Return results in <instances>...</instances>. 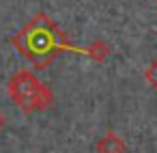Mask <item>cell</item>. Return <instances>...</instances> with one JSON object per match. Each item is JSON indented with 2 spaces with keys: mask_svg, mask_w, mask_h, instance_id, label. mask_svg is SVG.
Returning <instances> with one entry per match:
<instances>
[{
  "mask_svg": "<svg viewBox=\"0 0 157 153\" xmlns=\"http://www.w3.org/2000/svg\"><path fill=\"white\" fill-rule=\"evenodd\" d=\"M15 45L24 58H28L37 69H43L63 50V35L56 24L50 22V18L37 15L20 30V35L15 37Z\"/></svg>",
  "mask_w": 157,
  "mask_h": 153,
  "instance_id": "cell-1",
  "label": "cell"
},
{
  "mask_svg": "<svg viewBox=\"0 0 157 153\" xmlns=\"http://www.w3.org/2000/svg\"><path fill=\"white\" fill-rule=\"evenodd\" d=\"M9 95H11V99L17 106L30 110L33 106H41L43 104L45 91H43V84L30 71L22 69V71H17L11 78V82H9Z\"/></svg>",
  "mask_w": 157,
  "mask_h": 153,
  "instance_id": "cell-2",
  "label": "cell"
},
{
  "mask_svg": "<svg viewBox=\"0 0 157 153\" xmlns=\"http://www.w3.org/2000/svg\"><path fill=\"white\" fill-rule=\"evenodd\" d=\"M146 80H148V84H151V86H155V88H157V61H155V63H151V67L146 69Z\"/></svg>",
  "mask_w": 157,
  "mask_h": 153,
  "instance_id": "cell-3",
  "label": "cell"
}]
</instances>
